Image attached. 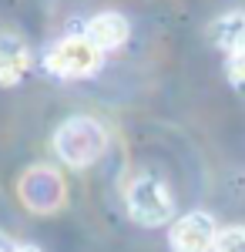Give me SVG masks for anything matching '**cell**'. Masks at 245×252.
Masks as SVG:
<instances>
[{"instance_id": "obj_7", "label": "cell", "mask_w": 245, "mask_h": 252, "mask_svg": "<svg viewBox=\"0 0 245 252\" xmlns=\"http://www.w3.org/2000/svg\"><path fill=\"white\" fill-rule=\"evenodd\" d=\"M31 67V54L27 44L7 31H0V88H14Z\"/></svg>"}, {"instance_id": "obj_3", "label": "cell", "mask_w": 245, "mask_h": 252, "mask_svg": "<svg viewBox=\"0 0 245 252\" xmlns=\"http://www.w3.org/2000/svg\"><path fill=\"white\" fill-rule=\"evenodd\" d=\"M17 198L24 209L34 215H54L64 202H67V185L57 168L51 165H31L27 172L17 178Z\"/></svg>"}, {"instance_id": "obj_9", "label": "cell", "mask_w": 245, "mask_h": 252, "mask_svg": "<svg viewBox=\"0 0 245 252\" xmlns=\"http://www.w3.org/2000/svg\"><path fill=\"white\" fill-rule=\"evenodd\" d=\"M225 71H228V81L235 88H245V37L228 51V61H225Z\"/></svg>"}, {"instance_id": "obj_10", "label": "cell", "mask_w": 245, "mask_h": 252, "mask_svg": "<svg viewBox=\"0 0 245 252\" xmlns=\"http://www.w3.org/2000/svg\"><path fill=\"white\" fill-rule=\"evenodd\" d=\"M215 252H245V229H242V225H228V229H218Z\"/></svg>"}, {"instance_id": "obj_8", "label": "cell", "mask_w": 245, "mask_h": 252, "mask_svg": "<svg viewBox=\"0 0 245 252\" xmlns=\"http://www.w3.org/2000/svg\"><path fill=\"white\" fill-rule=\"evenodd\" d=\"M208 37L215 47H222V51H232L239 40L245 37V14H225V17L212 20V27H208Z\"/></svg>"}, {"instance_id": "obj_5", "label": "cell", "mask_w": 245, "mask_h": 252, "mask_svg": "<svg viewBox=\"0 0 245 252\" xmlns=\"http://www.w3.org/2000/svg\"><path fill=\"white\" fill-rule=\"evenodd\" d=\"M218 225L208 212H188L171 222L168 246L171 252H215Z\"/></svg>"}, {"instance_id": "obj_1", "label": "cell", "mask_w": 245, "mask_h": 252, "mask_svg": "<svg viewBox=\"0 0 245 252\" xmlns=\"http://www.w3.org/2000/svg\"><path fill=\"white\" fill-rule=\"evenodd\" d=\"M51 145H54V155L67 168H91L108 152V131H104V125L97 118L74 115L64 125H57Z\"/></svg>"}, {"instance_id": "obj_11", "label": "cell", "mask_w": 245, "mask_h": 252, "mask_svg": "<svg viewBox=\"0 0 245 252\" xmlns=\"http://www.w3.org/2000/svg\"><path fill=\"white\" fill-rule=\"evenodd\" d=\"M0 252H40L37 246H14V242H3L0 239Z\"/></svg>"}, {"instance_id": "obj_2", "label": "cell", "mask_w": 245, "mask_h": 252, "mask_svg": "<svg viewBox=\"0 0 245 252\" xmlns=\"http://www.w3.org/2000/svg\"><path fill=\"white\" fill-rule=\"evenodd\" d=\"M124 205H128V215L138 225H145V229L168 225L175 219V195H171L168 182L154 172H141L128 182Z\"/></svg>"}, {"instance_id": "obj_6", "label": "cell", "mask_w": 245, "mask_h": 252, "mask_svg": "<svg viewBox=\"0 0 245 252\" xmlns=\"http://www.w3.org/2000/svg\"><path fill=\"white\" fill-rule=\"evenodd\" d=\"M84 34L94 40L101 51H118L124 40L131 37V24H128L124 14H118V10H104V14H94V17L88 20Z\"/></svg>"}, {"instance_id": "obj_4", "label": "cell", "mask_w": 245, "mask_h": 252, "mask_svg": "<svg viewBox=\"0 0 245 252\" xmlns=\"http://www.w3.org/2000/svg\"><path fill=\"white\" fill-rule=\"evenodd\" d=\"M101 54L104 51L88 34H71V37H61L44 54V67L57 78H84L101 67Z\"/></svg>"}]
</instances>
